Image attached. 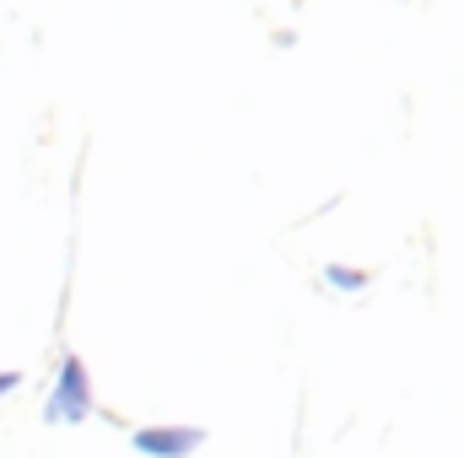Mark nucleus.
<instances>
[{
	"instance_id": "obj_1",
	"label": "nucleus",
	"mask_w": 464,
	"mask_h": 458,
	"mask_svg": "<svg viewBox=\"0 0 464 458\" xmlns=\"http://www.w3.org/2000/svg\"><path fill=\"white\" fill-rule=\"evenodd\" d=\"M49 415H65V421H82V415H87V372H82V361H76V356L65 361V383H60V394H54Z\"/></svg>"
},
{
	"instance_id": "obj_2",
	"label": "nucleus",
	"mask_w": 464,
	"mask_h": 458,
	"mask_svg": "<svg viewBox=\"0 0 464 458\" xmlns=\"http://www.w3.org/2000/svg\"><path fill=\"white\" fill-rule=\"evenodd\" d=\"M140 453H157V458H184L200 448V432H184V426H162V432H140L135 437Z\"/></svg>"
},
{
	"instance_id": "obj_3",
	"label": "nucleus",
	"mask_w": 464,
	"mask_h": 458,
	"mask_svg": "<svg viewBox=\"0 0 464 458\" xmlns=\"http://www.w3.org/2000/svg\"><path fill=\"white\" fill-rule=\"evenodd\" d=\"M324 275H330V286H341V291H362V286H367V275H362V270H346V264H330Z\"/></svg>"
},
{
	"instance_id": "obj_4",
	"label": "nucleus",
	"mask_w": 464,
	"mask_h": 458,
	"mask_svg": "<svg viewBox=\"0 0 464 458\" xmlns=\"http://www.w3.org/2000/svg\"><path fill=\"white\" fill-rule=\"evenodd\" d=\"M5 388H16V372H0V394H5Z\"/></svg>"
}]
</instances>
